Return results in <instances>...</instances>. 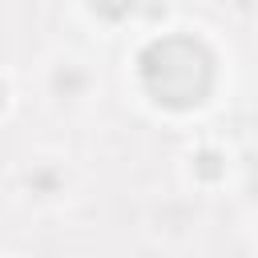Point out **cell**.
Masks as SVG:
<instances>
[{"label":"cell","mask_w":258,"mask_h":258,"mask_svg":"<svg viewBox=\"0 0 258 258\" xmlns=\"http://www.w3.org/2000/svg\"><path fill=\"white\" fill-rule=\"evenodd\" d=\"M141 81H145L153 101H161L169 109H189V105L206 101V93L214 85V60L198 40L165 36V40H153L145 48Z\"/></svg>","instance_id":"obj_1"},{"label":"cell","mask_w":258,"mask_h":258,"mask_svg":"<svg viewBox=\"0 0 258 258\" xmlns=\"http://www.w3.org/2000/svg\"><path fill=\"white\" fill-rule=\"evenodd\" d=\"M93 8H97L101 16H109V20H121V16L133 8V0H93Z\"/></svg>","instance_id":"obj_2"}]
</instances>
